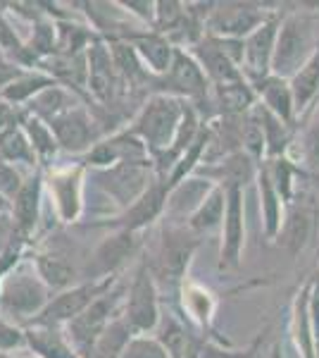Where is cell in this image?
Segmentation results:
<instances>
[{
  "label": "cell",
  "mask_w": 319,
  "mask_h": 358,
  "mask_svg": "<svg viewBox=\"0 0 319 358\" xmlns=\"http://www.w3.org/2000/svg\"><path fill=\"white\" fill-rule=\"evenodd\" d=\"M317 45V13L291 10V13L281 15L274 60H272V74L291 82L295 74L307 65V60L315 55Z\"/></svg>",
  "instance_id": "cell-1"
},
{
  "label": "cell",
  "mask_w": 319,
  "mask_h": 358,
  "mask_svg": "<svg viewBox=\"0 0 319 358\" xmlns=\"http://www.w3.org/2000/svg\"><path fill=\"white\" fill-rule=\"evenodd\" d=\"M188 101L177 96H170L165 91L150 96L143 108L138 110L136 120L131 122L129 131L143 146L148 148L150 158H160L172 148L177 131L181 127V120L186 115Z\"/></svg>",
  "instance_id": "cell-2"
},
{
  "label": "cell",
  "mask_w": 319,
  "mask_h": 358,
  "mask_svg": "<svg viewBox=\"0 0 319 358\" xmlns=\"http://www.w3.org/2000/svg\"><path fill=\"white\" fill-rule=\"evenodd\" d=\"M53 292L43 285L34 263L22 261L0 282V315L13 322H34L50 303Z\"/></svg>",
  "instance_id": "cell-3"
},
{
  "label": "cell",
  "mask_w": 319,
  "mask_h": 358,
  "mask_svg": "<svg viewBox=\"0 0 319 358\" xmlns=\"http://www.w3.org/2000/svg\"><path fill=\"white\" fill-rule=\"evenodd\" d=\"M153 160H121V163L91 172V184L112 199L121 210L136 203L153 182Z\"/></svg>",
  "instance_id": "cell-4"
},
{
  "label": "cell",
  "mask_w": 319,
  "mask_h": 358,
  "mask_svg": "<svg viewBox=\"0 0 319 358\" xmlns=\"http://www.w3.org/2000/svg\"><path fill=\"white\" fill-rule=\"evenodd\" d=\"M200 239L186 227L170 224L162 229L160 246L155 251V261L148 263L155 282H167V285H184L186 282L188 265L195 256Z\"/></svg>",
  "instance_id": "cell-5"
},
{
  "label": "cell",
  "mask_w": 319,
  "mask_h": 358,
  "mask_svg": "<svg viewBox=\"0 0 319 358\" xmlns=\"http://www.w3.org/2000/svg\"><path fill=\"white\" fill-rule=\"evenodd\" d=\"M121 315L129 322V327L136 334H153L158 330L162 317L160 310V289L153 273L148 268V261H143L131 277V285L124 292Z\"/></svg>",
  "instance_id": "cell-6"
},
{
  "label": "cell",
  "mask_w": 319,
  "mask_h": 358,
  "mask_svg": "<svg viewBox=\"0 0 319 358\" xmlns=\"http://www.w3.org/2000/svg\"><path fill=\"white\" fill-rule=\"evenodd\" d=\"M124 292L119 287H112L110 292H105L103 296H98L89 308L81 315L74 317L72 322L65 325V332L69 337V342L74 344V349L79 351L84 358H89L91 349H94L96 339L101 337L103 330L121 313V303H124Z\"/></svg>",
  "instance_id": "cell-7"
},
{
  "label": "cell",
  "mask_w": 319,
  "mask_h": 358,
  "mask_svg": "<svg viewBox=\"0 0 319 358\" xmlns=\"http://www.w3.org/2000/svg\"><path fill=\"white\" fill-rule=\"evenodd\" d=\"M276 13L281 10H267V5L260 3H217L207 15L205 29L210 36L246 41L255 29H260Z\"/></svg>",
  "instance_id": "cell-8"
},
{
  "label": "cell",
  "mask_w": 319,
  "mask_h": 358,
  "mask_svg": "<svg viewBox=\"0 0 319 358\" xmlns=\"http://www.w3.org/2000/svg\"><path fill=\"white\" fill-rule=\"evenodd\" d=\"M117 282V277H105V280H84L79 285L69 287V289L60 292L57 296L50 299V303L43 308L36 320L29 325H53V327H65L67 322H72L74 317L84 313L98 296H103L110 292Z\"/></svg>",
  "instance_id": "cell-9"
},
{
  "label": "cell",
  "mask_w": 319,
  "mask_h": 358,
  "mask_svg": "<svg viewBox=\"0 0 319 358\" xmlns=\"http://www.w3.org/2000/svg\"><path fill=\"white\" fill-rule=\"evenodd\" d=\"M279 24H281V13H276L243 41L241 72L251 84L262 82V79H267L272 74V60H274V45H276V34H279Z\"/></svg>",
  "instance_id": "cell-10"
},
{
  "label": "cell",
  "mask_w": 319,
  "mask_h": 358,
  "mask_svg": "<svg viewBox=\"0 0 319 358\" xmlns=\"http://www.w3.org/2000/svg\"><path fill=\"white\" fill-rule=\"evenodd\" d=\"M246 248V203L241 187H226V213L222 224L219 270H236Z\"/></svg>",
  "instance_id": "cell-11"
},
{
  "label": "cell",
  "mask_w": 319,
  "mask_h": 358,
  "mask_svg": "<svg viewBox=\"0 0 319 358\" xmlns=\"http://www.w3.org/2000/svg\"><path fill=\"white\" fill-rule=\"evenodd\" d=\"M45 187L62 222L72 224L84 210V167L67 165L45 177Z\"/></svg>",
  "instance_id": "cell-12"
},
{
  "label": "cell",
  "mask_w": 319,
  "mask_h": 358,
  "mask_svg": "<svg viewBox=\"0 0 319 358\" xmlns=\"http://www.w3.org/2000/svg\"><path fill=\"white\" fill-rule=\"evenodd\" d=\"M141 239L138 232H126V229H117L114 234L105 236L94 251V261H91L89 277L86 280H105V277H114L117 270L124 268L138 253Z\"/></svg>",
  "instance_id": "cell-13"
},
{
  "label": "cell",
  "mask_w": 319,
  "mask_h": 358,
  "mask_svg": "<svg viewBox=\"0 0 319 358\" xmlns=\"http://www.w3.org/2000/svg\"><path fill=\"white\" fill-rule=\"evenodd\" d=\"M119 84L121 79L117 74V67H114L110 45L98 38L86 50V89L96 101H101L103 106H110Z\"/></svg>",
  "instance_id": "cell-14"
},
{
  "label": "cell",
  "mask_w": 319,
  "mask_h": 358,
  "mask_svg": "<svg viewBox=\"0 0 319 358\" xmlns=\"http://www.w3.org/2000/svg\"><path fill=\"white\" fill-rule=\"evenodd\" d=\"M160 79H165V84L170 86L167 94L184 98V101H186V98H191V101H195V98H207V94H210V89H212L205 72H202V67L198 65V60H195L193 53L186 48L174 50L170 72Z\"/></svg>",
  "instance_id": "cell-15"
},
{
  "label": "cell",
  "mask_w": 319,
  "mask_h": 358,
  "mask_svg": "<svg viewBox=\"0 0 319 358\" xmlns=\"http://www.w3.org/2000/svg\"><path fill=\"white\" fill-rule=\"evenodd\" d=\"M50 129L57 138V146L67 153H89L96 146L98 129L91 113L84 106L72 108L50 122Z\"/></svg>",
  "instance_id": "cell-16"
},
{
  "label": "cell",
  "mask_w": 319,
  "mask_h": 358,
  "mask_svg": "<svg viewBox=\"0 0 319 358\" xmlns=\"http://www.w3.org/2000/svg\"><path fill=\"white\" fill-rule=\"evenodd\" d=\"M167 196H170V187L165 179H155L148 187V192L141 196L133 206L121 210L117 217L105 222L107 227L126 229V232H141L148 224H153L167 208Z\"/></svg>",
  "instance_id": "cell-17"
},
{
  "label": "cell",
  "mask_w": 319,
  "mask_h": 358,
  "mask_svg": "<svg viewBox=\"0 0 319 358\" xmlns=\"http://www.w3.org/2000/svg\"><path fill=\"white\" fill-rule=\"evenodd\" d=\"M43 189H45V179L43 172L31 170L22 184L20 194L13 199L10 203V217H13L15 232L20 236H27L38 227L40 222V206H43Z\"/></svg>",
  "instance_id": "cell-18"
},
{
  "label": "cell",
  "mask_w": 319,
  "mask_h": 358,
  "mask_svg": "<svg viewBox=\"0 0 319 358\" xmlns=\"http://www.w3.org/2000/svg\"><path fill=\"white\" fill-rule=\"evenodd\" d=\"M191 53H193V57L198 60V65L202 67V72H205V77L212 89L214 86H226V84H234V82L246 79L239 67V62H234L224 53V48L219 45V41L214 36H207L205 34V36L191 48Z\"/></svg>",
  "instance_id": "cell-19"
},
{
  "label": "cell",
  "mask_w": 319,
  "mask_h": 358,
  "mask_svg": "<svg viewBox=\"0 0 319 358\" xmlns=\"http://www.w3.org/2000/svg\"><path fill=\"white\" fill-rule=\"evenodd\" d=\"M258 172H260V163L248 155L246 151H236L226 158L217 160V163H207V165H200L193 175H198L207 182H212L214 187H246L251 184L253 179H258Z\"/></svg>",
  "instance_id": "cell-20"
},
{
  "label": "cell",
  "mask_w": 319,
  "mask_h": 358,
  "mask_svg": "<svg viewBox=\"0 0 319 358\" xmlns=\"http://www.w3.org/2000/svg\"><path fill=\"white\" fill-rule=\"evenodd\" d=\"M124 41H129L133 45V50L138 53L141 62L146 65V69L153 77H165L170 72L177 45L167 36H162L158 31H143V34H129V36H124Z\"/></svg>",
  "instance_id": "cell-21"
},
{
  "label": "cell",
  "mask_w": 319,
  "mask_h": 358,
  "mask_svg": "<svg viewBox=\"0 0 319 358\" xmlns=\"http://www.w3.org/2000/svg\"><path fill=\"white\" fill-rule=\"evenodd\" d=\"M212 189H214V184L198 177V175L186 177L184 182H179L177 187L170 189L167 208H165L167 215H170L172 220H186L188 222V217L202 206V201L207 199V194H210Z\"/></svg>",
  "instance_id": "cell-22"
},
{
  "label": "cell",
  "mask_w": 319,
  "mask_h": 358,
  "mask_svg": "<svg viewBox=\"0 0 319 358\" xmlns=\"http://www.w3.org/2000/svg\"><path fill=\"white\" fill-rule=\"evenodd\" d=\"M27 349L36 358H84L69 342L65 327L53 325H24Z\"/></svg>",
  "instance_id": "cell-23"
},
{
  "label": "cell",
  "mask_w": 319,
  "mask_h": 358,
  "mask_svg": "<svg viewBox=\"0 0 319 358\" xmlns=\"http://www.w3.org/2000/svg\"><path fill=\"white\" fill-rule=\"evenodd\" d=\"M255 94H258V101L262 103L269 113H274L281 122H286L288 127L295 124V103H293V94H291V82L281 77H274L269 74L262 82L253 84Z\"/></svg>",
  "instance_id": "cell-24"
},
{
  "label": "cell",
  "mask_w": 319,
  "mask_h": 358,
  "mask_svg": "<svg viewBox=\"0 0 319 358\" xmlns=\"http://www.w3.org/2000/svg\"><path fill=\"white\" fill-rule=\"evenodd\" d=\"M312 234H315V210L307 206H300V208H291V210L286 213L276 241H279L291 256H298V253L310 244Z\"/></svg>",
  "instance_id": "cell-25"
},
{
  "label": "cell",
  "mask_w": 319,
  "mask_h": 358,
  "mask_svg": "<svg viewBox=\"0 0 319 358\" xmlns=\"http://www.w3.org/2000/svg\"><path fill=\"white\" fill-rule=\"evenodd\" d=\"M293 344L300 358H317L315 351V327H312V285H305L298 292L293 303Z\"/></svg>",
  "instance_id": "cell-26"
},
{
  "label": "cell",
  "mask_w": 319,
  "mask_h": 358,
  "mask_svg": "<svg viewBox=\"0 0 319 358\" xmlns=\"http://www.w3.org/2000/svg\"><path fill=\"white\" fill-rule=\"evenodd\" d=\"M31 263L50 292H65L69 287L79 285L77 268L60 253H36Z\"/></svg>",
  "instance_id": "cell-27"
},
{
  "label": "cell",
  "mask_w": 319,
  "mask_h": 358,
  "mask_svg": "<svg viewBox=\"0 0 319 358\" xmlns=\"http://www.w3.org/2000/svg\"><path fill=\"white\" fill-rule=\"evenodd\" d=\"M255 115H258L260 127H262V134H265L267 160H276V158L288 155L291 143H293V127L281 122V120L276 117L274 113L267 110L260 101H258V106H255Z\"/></svg>",
  "instance_id": "cell-28"
},
{
  "label": "cell",
  "mask_w": 319,
  "mask_h": 358,
  "mask_svg": "<svg viewBox=\"0 0 319 358\" xmlns=\"http://www.w3.org/2000/svg\"><path fill=\"white\" fill-rule=\"evenodd\" d=\"M77 106L79 103H77V98H74L72 89H67V86H62V84H53L45 91H40V94L29 103L27 113L50 124L53 120H57L60 115L69 113Z\"/></svg>",
  "instance_id": "cell-29"
},
{
  "label": "cell",
  "mask_w": 319,
  "mask_h": 358,
  "mask_svg": "<svg viewBox=\"0 0 319 358\" xmlns=\"http://www.w3.org/2000/svg\"><path fill=\"white\" fill-rule=\"evenodd\" d=\"M212 96L214 103L219 106V113L226 115V117H241V115L251 113L258 106V94H255L253 84L248 79L226 86H214Z\"/></svg>",
  "instance_id": "cell-30"
},
{
  "label": "cell",
  "mask_w": 319,
  "mask_h": 358,
  "mask_svg": "<svg viewBox=\"0 0 319 358\" xmlns=\"http://www.w3.org/2000/svg\"><path fill=\"white\" fill-rule=\"evenodd\" d=\"M53 84H57V82L48 72H43V69H40V72H29L27 69L24 74H20L15 82H10L3 91H0V101L22 110V108H27L40 91H45Z\"/></svg>",
  "instance_id": "cell-31"
},
{
  "label": "cell",
  "mask_w": 319,
  "mask_h": 358,
  "mask_svg": "<svg viewBox=\"0 0 319 358\" xmlns=\"http://www.w3.org/2000/svg\"><path fill=\"white\" fill-rule=\"evenodd\" d=\"M258 189H260V208H262V227H265V234L267 239H276L281 232V224H283V208L286 203L281 201V196L276 194L274 184L269 182V175H267L265 165H260V172H258Z\"/></svg>",
  "instance_id": "cell-32"
},
{
  "label": "cell",
  "mask_w": 319,
  "mask_h": 358,
  "mask_svg": "<svg viewBox=\"0 0 319 358\" xmlns=\"http://www.w3.org/2000/svg\"><path fill=\"white\" fill-rule=\"evenodd\" d=\"M291 94L295 103V120L310 113L312 103L319 98V45L307 65L291 79Z\"/></svg>",
  "instance_id": "cell-33"
},
{
  "label": "cell",
  "mask_w": 319,
  "mask_h": 358,
  "mask_svg": "<svg viewBox=\"0 0 319 358\" xmlns=\"http://www.w3.org/2000/svg\"><path fill=\"white\" fill-rule=\"evenodd\" d=\"M224 213H226V189L224 187H214L207 199L202 201V206L193 215L188 217V229L193 234H210L217 227L224 224Z\"/></svg>",
  "instance_id": "cell-34"
},
{
  "label": "cell",
  "mask_w": 319,
  "mask_h": 358,
  "mask_svg": "<svg viewBox=\"0 0 319 358\" xmlns=\"http://www.w3.org/2000/svg\"><path fill=\"white\" fill-rule=\"evenodd\" d=\"M136 337V332L129 327V322L124 320V315H117L112 322L103 330L101 337L96 339L94 349H91L89 358H121L126 344Z\"/></svg>",
  "instance_id": "cell-35"
},
{
  "label": "cell",
  "mask_w": 319,
  "mask_h": 358,
  "mask_svg": "<svg viewBox=\"0 0 319 358\" xmlns=\"http://www.w3.org/2000/svg\"><path fill=\"white\" fill-rule=\"evenodd\" d=\"M0 160L10 165H24L29 170H38V158L22 124L13 127L0 136Z\"/></svg>",
  "instance_id": "cell-36"
},
{
  "label": "cell",
  "mask_w": 319,
  "mask_h": 358,
  "mask_svg": "<svg viewBox=\"0 0 319 358\" xmlns=\"http://www.w3.org/2000/svg\"><path fill=\"white\" fill-rule=\"evenodd\" d=\"M181 301H184V313H186L191 320L195 322L198 327H210L212 322V315H214V308H217V301L214 296L207 289H202L200 285L195 282H184L181 285Z\"/></svg>",
  "instance_id": "cell-37"
},
{
  "label": "cell",
  "mask_w": 319,
  "mask_h": 358,
  "mask_svg": "<svg viewBox=\"0 0 319 358\" xmlns=\"http://www.w3.org/2000/svg\"><path fill=\"white\" fill-rule=\"evenodd\" d=\"M22 129L27 131L29 141H31V148L34 153H36L38 163H45V160L55 158L57 151H60V146H57V138L53 134V129H50L48 122H43V120L34 117V115H29L27 110L22 113Z\"/></svg>",
  "instance_id": "cell-38"
},
{
  "label": "cell",
  "mask_w": 319,
  "mask_h": 358,
  "mask_svg": "<svg viewBox=\"0 0 319 358\" xmlns=\"http://www.w3.org/2000/svg\"><path fill=\"white\" fill-rule=\"evenodd\" d=\"M269 165H265L267 175H269V182L274 184L276 194L281 196V201L286 206L293 203V194H295V179L300 177V167L295 163L293 158H288V155H283V158H276V160H267Z\"/></svg>",
  "instance_id": "cell-39"
},
{
  "label": "cell",
  "mask_w": 319,
  "mask_h": 358,
  "mask_svg": "<svg viewBox=\"0 0 319 358\" xmlns=\"http://www.w3.org/2000/svg\"><path fill=\"white\" fill-rule=\"evenodd\" d=\"M298 167H303L310 175H319V110L300 138Z\"/></svg>",
  "instance_id": "cell-40"
},
{
  "label": "cell",
  "mask_w": 319,
  "mask_h": 358,
  "mask_svg": "<svg viewBox=\"0 0 319 358\" xmlns=\"http://www.w3.org/2000/svg\"><path fill=\"white\" fill-rule=\"evenodd\" d=\"M121 358H170V354H167V349L155 337H150V334H136L126 344Z\"/></svg>",
  "instance_id": "cell-41"
},
{
  "label": "cell",
  "mask_w": 319,
  "mask_h": 358,
  "mask_svg": "<svg viewBox=\"0 0 319 358\" xmlns=\"http://www.w3.org/2000/svg\"><path fill=\"white\" fill-rule=\"evenodd\" d=\"M17 349H27L24 327L0 315V354H13Z\"/></svg>",
  "instance_id": "cell-42"
},
{
  "label": "cell",
  "mask_w": 319,
  "mask_h": 358,
  "mask_svg": "<svg viewBox=\"0 0 319 358\" xmlns=\"http://www.w3.org/2000/svg\"><path fill=\"white\" fill-rule=\"evenodd\" d=\"M24 179L27 177L20 172V167L5 163V160H0V196H3L8 203H13V199H15L17 194H20Z\"/></svg>",
  "instance_id": "cell-43"
},
{
  "label": "cell",
  "mask_w": 319,
  "mask_h": 358,
  "mask_svg": "<svg viewBox=\"0 0 319 358\" xmlns=\"http://www.w3.org/2000/svg\"><path fill=\"white\" fill-rule=\"evenodd\" d=\"M119 8H124L126 13L141 17L143 22H150V24H155V3H148V0H143V3H117Z\"/></svg>",
  "instance_id": "cell-44"
},
{
  "label": "cell",
  "mask_w": 319,
  "mask_h": 358,
  "mask_svg": "<svg viewBox=\"0 0 319 358\" xmlns=\"http://www.w3.org/2000/svg\"><path fill=\"white\" fill-rule=\"evenodd\" d=\"M184 358H202V354H200V342H195V346Z\"/></svg>",
  "instance_id": "cell-45"
},
{
  "label": "cell",
  "mask_w": 319,
  "mask_h": 358,
  "mask_svg": "<svg viewBox=\"0 0 319 358\" xmlns=\"http://www.w3.org/2000/svg\"><path fill=\"white\" fill-rule=\"evenodd\" d=\"M8 213H10V203L0 196V215H8Z\"/></svg>",
  "instance_id": "cell-46"
},
{
  "label": "cell",
  "mask_w": 319,
  "mask_h": 358,
  "mask_svg": "<svg viewBox=\"0 0 319 358\" xmlns=\"http://www.w3.org/2000/svg\"><path fill=\"white\" fill-rule=\"evenodd\" d=\"M272 358H281V354H279V346H276V349H274V356H272Z\"/></svg>",
  "instance_id": "cell-47"
},
{
  "label": "cell",
  "mask_w": 319,
  "mask_h": 358,
  "mask_svg": "<svg viewBox=\"0 0 319 358\" xmlns=\"http://www.w3.org/2000/svg\"><path fill=\"white\" fill-rule=\"evenodd\" d=\"M0 358H20V356H10V354H0Z\"/></svg>",
  "instance_id": "cell-48"
},
{
  "label": "cell",
  "mask_w": 319,
  "mask_h": 358,
  "mask_svg": "<svg viewBox=\"0 0 319 358\" xmlns=\"http://www.w3.org/2000/svg\"><path fill=\"white\" fill-rule=\"evenodd\" d=\"M312 179H315V182H317V187H319V175H312Z\"/></svg>",
  "instance_id": "cell-49"
}]
</instances>
